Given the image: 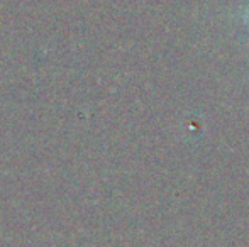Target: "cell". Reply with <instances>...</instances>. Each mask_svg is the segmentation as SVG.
<instances>
[{
    "mask_svg": "<svg viewBox=\"0 0 249 247\" xmlns=\"http://www.w3.org/2000/svg\"><path fill=\"white\" fill-rule=\"evenodd\" d=\"M243 19H244V22L249 26V5L246 7V10H244V14H243Z\"/></svg>",
    "mask_w": 249,
    "mask_h": 247,
    "instance_id": "6da1fadb",
    "label": "cell"
}]
</instances>
